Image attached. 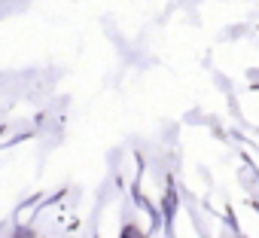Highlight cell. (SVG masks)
Returning a JSON list of instances; mask_svg holds the SVG:
<instances>
[{
	"mask_svg": "<svg viewBox=\"0 0 259 238\" xmlns=\"http://www.w3.org/2000/svg\"><path fill=\"white\" fill-rule=\"evenodd\" d=\"M122 238H144V235H141V232H138L135 226H125V232H122Z\"/></svg>",
	"mask_w": 259,
	"mask_h": 238,
	"instance_id": "1",
	"label": "cell"
},
{
	"mask_svg": "<svg viewBox=\"0 0 259 238\" xmlns=\"http://www.w3.org/2000/svg\"><path fill=\"white\" fill-rule=\"evenodd\" d=\"M13 238H16V235H13ZM19 238H28V232H19Z\"/></svg>",
	"mask_w": 259,
	"mask_h": 238,
	"instance_id": "2",
	"label": "cell"
}]
</instances>
